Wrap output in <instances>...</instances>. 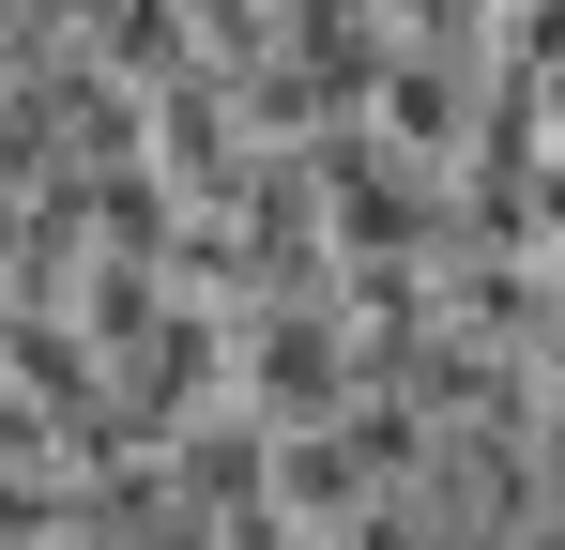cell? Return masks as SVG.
I'll use <instances>...</instances> for the list:
<instances>
[{
    "label": "cell",
    "mask_w": 565,
    "mask_h": 550,
    "mask_svg": "<svg viewBox=\"0 0 565 550\" xmlns=\"http://www.w3.org/2000/svg\"><path fill=\"white\" fill-rule=\"evenodd\" d=\"M260 474H276V429H260V413H199V429H169V444H153V489L184 505L199 536L260 520Z\"/></svg>",
    "instance_id": "6da1fadb"
}]
</instances>
